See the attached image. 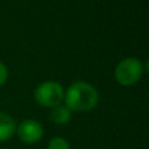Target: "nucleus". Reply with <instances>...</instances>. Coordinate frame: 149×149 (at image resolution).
<instances>
[{
	"instance_id": "obj_1",
	"label": "nucleus",
	"mask_w": 149,
	"mask_h": 149,
	"mask_svg": "<svg viewBox=\"0 0 149 149\" xmlns=\"http://www.w3.org/2000/svg\"><path fill=\"white\" fill-rule=\"evenodd\" d=\"M100 102V92L92 82L79 80L73 81L64 89L63 103L72 113H88L97 107Z\"/></svg>"
},
{
	"instance_id": "obj_2",
	"label": "nucleus",
	"mask_w": 149,
	"mask_h": 149,
	"mask_svg": "<svg viewBox=\"0 0 149 149\" xmlns=\"http://www.w3.org/2000/svg\"><path fill=\"white\" fill-rule=\"evenodd\" d=\"M147 72V64L136 56L122 59L114 68V79L120 86L130 88L139 84Z\"/></svg>"
},
{
	"instance_id": "obj_3",
	"label": "nucleus",
	"mask_w": 149,
	"mask_h": 149,
	"mask_svg": "<svg viewBox=\"0 0 149 149\" xmlns=\"http://www.w3.org/2000/svg\"><path fill=\"white\" fill-rule=\"evenodd\" d=\"M34 100L41 107L52 109L63 103L64 100V86L59 81L47 80L37 85L34 89Z\"/></svg>"
},
{
	"instance_id": "obj_4",
	"label": "nucleus",
	"mask_w": 149,
	"mask_h": 149,
	"mask_svg": "<svg viewBox=\"0 0 149 149\" xmlns=\"http://www.w3.org/2000/svg\"><path fill=\"white\" fill-rule=\"evenodd\" d=\"M18 140L25 144H37L45 135V128L36 119H24L16 126V134Z\"/></svg>"
},
{
	"instance_id": "obj_5",
	"label": "nucleus",
	"mask_w": 149,
	"mask_h": 149,
	"mask_svg": "<svg viewBox=\"0 0 149 149\" xmlns=\"http://www.w3.org/2000/svg\"><path fill=\"white\" fill-rule=\"evenodd\" d=\"M16 120L9 114L0 111V144L9 141L16 134Z\"/></svg>"
},
{
	"instance_id": "obj_6",
	"label": "nucleus",
	"mask_w": 149,
	"mask_h": 149,
	"mask_svg": "<svg viewBox=\"0 0 149 149\" xmlns=\"http://www.w3.org/2000/svg\"><path fill=\"white\" fill-rule=\"evenodd\" d=\"M49 118L51 123L58 124V126H64V124L70 123L71 119H72V111L64 103H60V105L50 109Z\"/></svg>"
},
{
	"instance_id": "obj_7",
	"label": "nucleus",
	"mask_w": 149,
	"mask_h": 149,
	"mask_svg": "<svg viewBox=\"0 0 149 149\" xmlns=\"http://www.w3.org/2000/svg\"><path fill=\"white\" fill-rule=\"evenodd\" d=\"M47 149H72L67 139L63 136H54L47 143Z\"/></svg>"
},
{
	"instance_id": "obj_8",
	"label": "nucleus",
	"mask_w": 149,
	"mask_h": 149,
	"mask_svg": "<svg viewBox=\"0 0 149 149\" xmlns=\"http://www.w3.org/2000/svg\"><path fill=\"white\" fill-rule=\"evenodd\" d=\"M8 77H9V71H8L7 65L0 60V88L7 84Z\"/></svg>"
}]
</instances>
